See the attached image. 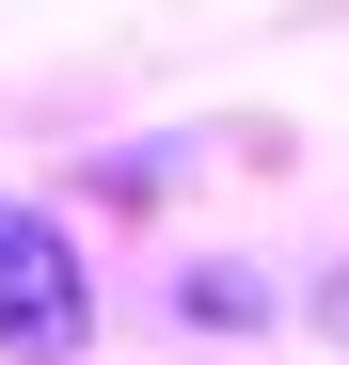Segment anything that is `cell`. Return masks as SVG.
<instances>
[{
    "label": "cell",
    "mask_w": 349,
    "mask_h": 365,
    "mask_svg": "<svg viewBox=\"0 0 349 365\" xmlns=\"http://www.w3.org/2000/svg\"><path fill=\"white\" fill-rule=\"evenodd\" d=\"M0 349L16 365H64L80 349V238L32 222V207H0Z\"/></svg>",
    "instance_id": "1"
}]
</instances>
